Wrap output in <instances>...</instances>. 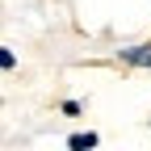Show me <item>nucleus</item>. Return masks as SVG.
Here are the masks:
<instances>
[{"label": "nucleus", "instance_id": "6", "mask_svg": "<svg viewBox=\"0 0 151 151\" xmlns=\"http://www.w3.org/2000/svg\"><path fill=\"white\" fill-rule=\"evenodd\" d=\"M147 71H151V67H147Z\"/></svg>", "mask_w": 151, "mask_h": 151}, {"label": "nucleus", "instance_id": "4", "mask_svg": "<svg viewBox=\"0 0 151 151\" xmlns=\"http://www.w3.org/2000/svg\"><path fill=\"white\" fill-rule=\"evenodd\" d=\"M59 109H63V118H80V113H84V105H80V101H63Z\"/></svg>", "mask_w": 151, "mask_h": 151}, {"label": "nucleus", "instance_id": "1", "mask_svg": "<svg viewBox=\"0 0 151 151\" xmlns=\"http://www.w3.org/2000/svg\"><path fill=\"white\" fill-rule=\"evenodd\" d=\"M118 63H126V67H151V42L122 46V50H118Z\"/></svg>", "mask_w": 151, "mask_h": 151}, {"label": "nucleus", "instance_id": "5", "mask_svg": "<svg viewBox=\"0 0 151 151\" xmlns=\"http://www.w3.org/2000/svg\"><path fill=\"white\" fill-rule=\"evenodd\" d=\"M147 126H151V118H147Z\"/></svg>", "mask_w": 151, "mask_h": 151}, {"label": "nucleus", "instance_id": "2", "mask_svg": "<svg viewBox=\"0 0 151 151\" xmlns=\"http://www.w3.org/2000/svg\"><path fill=\"white\" fill-rule=\"evenodd\" d=\"M97 143H101L97 130H76V134H67V147H71V151H92Z\"/></svg>", "mask_w": 151, "mask_h": 151}, {"label": "nucleus", "instance_id": "3", "mask_svg": "<svg viewBox=\"0 0 151 151\" xmlns=\"http://www.w3.org/2000/svg\"><path fill=\"white\" fill-rule=\"evenodd\" d=\"M0 67H4V71H13V67H17V55H13V46H0Z\"/></svg>", "mask_w": 151, "mask_h": 151}]
</instances>
